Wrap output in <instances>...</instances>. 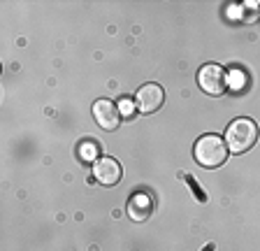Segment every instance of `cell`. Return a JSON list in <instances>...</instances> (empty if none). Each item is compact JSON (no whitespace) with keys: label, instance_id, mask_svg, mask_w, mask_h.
<instances>
[{"label":"cell","instance_id":"cell-5","mask_svg":"<svg viewBox=\"0 0 260 251\" xmlns=\"http://www.w3.org/2000/svg\"><path fill=\"white\" fill-rule=\"evenodd\" d=\"M121 175H123V170H121V163L116 159H98L93 163V177H95L98 184L103 186H114L121 181Z\"/></svg>","mask_w":260,"mask_h":251},{"label":"cell","instance_id":"cell-1","mask_svg":"<svg viewBox=\"0 0 260 251\" xmlns=\"http://www.w3.org/2000/svg\"><path fill=\"white\" fill-rule=\"evenodd\" d=\"M258 140V125L251 119H235L225 131V144L233 153L249 151Z\"/></svg>","mask_w":260,"mask_h":251},{"label":"cell","instance_id":"cell-3","mask_svg":"<svg viewBox=\"0 0 260 251\" xmlns=\"http://www.w3.org/2000/svg\"><path fill=\"white\" fill-rule=\"evenodd\" d=\"M198 84L207 96H223L228 88V72L223 70V66H216V63L202 66L198 72Z\"/></svg>","mask_w":260,"mask_h":251},{"label":"cell","instance_id":"cell-10","mask_svg":"<svg viewBox=\"0 0 260 251\" xmlns=\"http://www.w3.org/2000/svg\"><path fill=\"white\" fill-rule=\"evenodd\" d=\"M258 21H260V19H258Z\"/></svg>","mask_w":260,"mask_h":251},{"label":"cell","instance_id":"cell-6","mask_svg":"<svg viewBox=\"0 0 260 251\" xmlns=\"http://www.w3.org/2000/svg\"><path fill=\"white\" fill-rule=\"evenodd\" d=\"M93 116H95L98 125L103 131H116L121 123V112H119V105H114L112 100H98L93 105Z\"/></svg>","mask_w":260,"mask_h":251},{"label":"cell","instance_id":"cell-2","mask_svg":"<svg viewBox=\"0 0 260 251\" xmlns=\"http://www.w3.org/2000/svg\"><path fill=\"white\" fill-rule=\"evenodd\" d=\"M193 153H195V161L202 168H218L228 159V144L218 135H205L195 142Z\"/></svg>","mask_w":260,"mask_h":251},{"label":"cell","instance_id":"cell-9","mask_svg":"<svg viewBox=\"0 0 260 251\" xmlns=\"http://www.w3.org/2000/svg\"><path fill=\"white\" fill-rule=\"evenodd\" d=\"M123 109V114H133V103H130L128 98H123L121 100V107H119V112Z\"/></svg>","mask_w":260,"mask_h":251},{"label":"cell","instance_id":"cell-8","mask_svg":"<svg viewBox=\"0 0 260 251\" xmlns=\"http://www.w3.org/2000/svg\"><path fill=\"white\" fill-rule=\"evenodd\" d=\"M98 151H100V147H98V142H93V140H86V142L79 144V159H81V161L95 163Z\"/></svg>","mask_w":260,"mask_h":251},{"label":"cell","instance_id":"cell-7","mask_svg":"<svg viewBox=\"0 0 260 251\" xmlns=\"http://www.w3.org/2000/svg\"><path fill=\"white\" fill-rule=\"evenodd\" d=\"M151 212H153L151 196H146V193H137V196L130 198V202H128V216L133 218V221H146Z\"/></svg>","mask_w":260,"mask_h":251},{"label":"cell","instance_id":"cell-4","mask_svg":"<svg viewBox=\"0 0 260 251\" xmlns=\"http://www.w3.org/2000/svg\"><path fill=\"white\" fill-rule=\"evenodd\" d=\"M162 103H165V91H162L160 84H144V86L135 93V105L144 114L158 112V109L162 107Z\"/></svg>","mask_w":260,"mask_h":251}]
</instances>
